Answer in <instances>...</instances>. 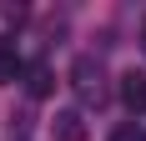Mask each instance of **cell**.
<instances>
[{
	"label": "cell",
	"mask_w": 146,
	"mask_h": 141,
	"mask_svg": "<svg viewBox=\"0 0 146 141\" xmlns=\"http://www.w3.org/2000/svg\"><path fill=\"white\" fill-rule=\"evenodd\" d=\"M71 91L81 96V106H106L111 86H106V66L96 56H76L71 61Z\"/></svg>",
	"instance_id": "obj_1"
},
{
	"label": "cell",
	"mask_w": 146,
	"mask_h": 141,
	"mask_svg": "<svg viewBox=\"0 0 146 141\" xmlns=\"http://www.w3.org/2000/svg\"><path fill=\"white\" fill-rule=\"evenodd\" d=\"M86 116L81 111H56V121H50V141H86Z\"/></svg>",
	"instance_id": "obj_2"
},
{
	"label": "cell",
	"mask_w": 146,
	"mask_h": 141,
	"mask_svg": "<svg viewBox=\"0 0 146 141\" xmlns=\"http://www.w3.org/2000/svg\"><path fill=\"white\" fill-rule=\"evenodd\" d=\"M121 101L131 106V116H146V70H126L121 76Z\"/></svg>",
	"instance_id": "obj_3"
},
{
	"label": "cell",
	"mask_w": 146,
	"mask_h": 141,
	"mask_svg": "<svg viewBox=\"0 0 146 141\" xmlns=\"http://www.w3.org/2000/svg\"><path fill=\"white\" fill-rule=\"evenodd\" d=\"M25 91H30L35 101H45L50 91H56V70L45 66V61H40V66H30V70H25Z\"/></svg>",
	"instance_id": "obj_4"
},
{
	"label": "cell",
	"mask_w": 146,
	"mask_h": 141,
	"mask_svg": "<svg viewBox=\"0 0 146 141\" xmlns=\"http://www.w3.org/2000/svg\"><path fill=\"white\" fill-rule=\"evenodd\" d=\"M25 76V66H20V56H15V41H0V86H10Z\"/></svg>",
	"instance_id": "obj_5"
},
{
	"label": "cell",
	"mask_w": 146,
	"mask_h": 141,
	"mask_svg": "<svg viewBox=\"0 0 146 141\" xmlns=\"http://www.w3.org/2000/svg\"><path fill=\"white\" fill-rule=\"evenodd\" d=\"M111 141H146V126L141 121H121V126L111 131Z\"/></svg>",
	"instance_id": "obj_6"
},
{
	"label": "cell",
	"mask_w": 146,
	"mask_h": 141,
	"mask_svg": "<svg viewBox=\"0 0 146 141\" xmlns=\"http://www.w3.org/2000/svg\"><path fill=\"white\" fill-rule=\"evenodd\" d=\"M141 45H146V20H141Z\"/></svg>",
	"instance_id": "obj_7"
}]
</instances>
